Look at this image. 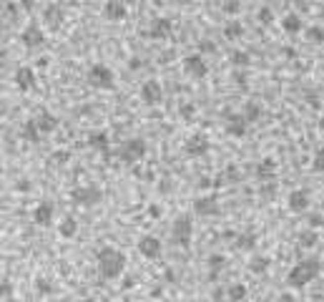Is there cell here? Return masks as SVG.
Returning a JSON list of instances; mask_svg holds the SVG:
<instances>
[{
  "label": "cell",
  "mask_w": 324,
  "mask_h": 302,
  "mask_svg": "<svg viewBox=\"0 0 324 302\" xmlns=\"http://www.w3.org/2000/svg\"><path fill=\"white\" fill-rule=\"evenodd\" d=\"M96 265L101 280H118L126 272V254L116 247H103L96 254Z\"/></svg>",
  "instance_id": "6da1fadb"
},
{
  "label": "cell",
  "mask_w": 324,
  "mask_h": 302,
  "mask_svg": "<svg viewBox=\"0 0 324 302\" xmlns=\"http://www.w3.org/2000/svg\"><path fill=\"white\" fill-rule=\"evenodd\" d=\"M319 272H322V262H319L317 257H304V259H299V262L289 270L287 285H289L292 290H302V287L312 285V282L319 277Z\"/></svg>",
  "instance_id": "7a4b0ae2"
},
{
  "label": "cell",
  "mask_w": 324,
  "mask_h": 302,
  "mask_svg": "<svg viewBox=\"0 0 324 302\" xmlns=\"http://www.w3.org/2000/svg\"><path fill=\"white\" fill-rule=\"evenodd\" d=\"M171 239L176 247H184L189 249L191 247V239H194V219L191 214H179L171 224Z\"/></svg>",
  "instance_id": "3957f363"
},
{
  "label": "cell",
  "mask_w": 324,
  "mask_h": 302,
  "mask_svg": "<svg viewBox=\"0 0 324 302\" xmlns=\"http://www.w3.org/2000/svg\"><path fill=\"white\" fill-rule=\"evenodd\" d=\"M70 202H73L75 207H86V209L98 207V204L103 202V189H101V186H96V184L75 186V189L70 192Z\"/></svg>",
  "instance_id": "277c9868"
},
{
  "label": "cell",
  "mask_w": 324,
  "mask_h": 302,
  "mask_svg": "<svg viewBox=\"0 0 324 302\" xmlns=\"http://www.w3.org/2000/svg\"><path fill=\"white\" fill-rule=\"evenodd\" d=\"M146 151H148V144H146V139H141V136H133L129 141H124V146L118 149V159L124 161V164H138V161H143L146 159Z\"/></svg>",
  "instance_id": "5b68a950"
},
{
  "label": "cell",
  "mask_w": 324,
  "mask_h": 302,
  "mask_svg": "<svg viewBox=\"0 0 324 302\" xmlns=\"http://www.w3.org/2000/svg\"><path fill=\"white\" fill-rule=\"evenodd\" d=\"M88 83L98 91H111L116 86V73L106 63H93L88 68Z\"/></svg>",
  "instance_id": "8992f818"
},
{
  "label": "cell",
  "mask_w": 324,
  "mask_h": 302,
  "mask_svg": "<svg viewBox=\"0 0 324 302\" xmlns=\"http://www.w3.org/2000/svg\"><path fill=\"white\" fill-rule=\"evenodd\" d=\"M211 149V141H209V136L204 134V131H194V134H189L186 136V141H184V154L186 156H191V159H201V156H206Z\"/></svg>",
  "instance_id": "52a82bcc"
},
{
  "label": "cell",
  "mask_w": 324,
  "mask_h": 302,
  "mask_svg": "<svg viewBox=\"0 0 324 302\" xmlns=\"http://www.w3.org/2000/svg\"><path fill=\"white\" fill-rule=\"evenodd\" d=\"M247 129H249V121L241 111H231L224 116V131L234 139H244L247 136Z\"/></svg>",
  "instance_id": "ba28073f"
},
{
  "label": "cell",
  "mask_w": 324,
  "mask_h": 302,
  "mask_svg": "<svg viewBox=\"0 0 324 302\" xmlns=\"http://www.w3.org/2000/svg\"><path fill=\"white\" fill-rule=\"evenodd\" d=\"M184 73L194 81H204L209 76V66H206V58L204 53H191L184 58Z\"/></svg>",
  "instance_id": "9c48e42d"
},
{
  "label": "cell",
  "mask_w": 324,
  "mask_h": 302,
  "mask_svg": "<svg viewBox=\"0 0 324 302\" xmlns=\"http://www.w3.org/2000/svg\"><path fill=\"white\" fill-rule=\"evenodd\" d=\"M136 249H138V254H141L143 259H158L161 252H164V244H161L158 237H153V234H143V237L136 242Z\"/></svg>",
  "instance_id": "30bf717a"
},
{
  "label": "cell",
  "mask_w": 324,
  "mask_h": 302,
  "mask_svg": "<svg viewBox=\"0 0 324 302\" xmlns=\"http://www.w3.org/2000/svg\"><path fill=\"white\" fill-rule=\"evenodd\" d=\"M194 212L198 217H219L221 214V204L216 194H201L194 199Z\"/></svg>",
  "instance_id": "8fae6325"
},
{
  "label": "cell",
  "mask_w": 324,
  "mask_h": 302,
  "mask_svg": "<svg viewBox=\"0 0 324 302\" xmlns=\"http://www.w3.org/2000/svg\"><path fill=\"white\" fill-rule=\"evenodd\" d=\"M287 207H289L292 214H307L309 207H312V194L307 189H294L287 197Z\"/></svg>",
  "instance_id": "7c38bea8"
},
{
  "label": "cell",
  "mask_w": 324,
  "mask_h": 302,
  "mask_svg": "<svg viewBox=\"0 0 324 302\" xmlns=\"http://www.w3.org/2000/svg\"><path fill=\"white\" fill-rule=\"evenodd\" d=\"M138 96H141V101H143L146 106H156V103H161V98H164V86H161L156 78H151V81H146V83L141 86Z\"/></svg>",
  "instance_id": "4fadbf2b"
},
{
  "label": "cell",
  "mask_w": 324,
  "mask_h": 302,
  "mask_svg": "<svg viewBox=\"0 0 324 302\" xmlns=\"http://www.w3.org/2000/svg\"><path fill=\"white\" fill-rule=\"evenodd\" d=\"M13 81H15V86H18V91H23V93H30V91H35V86H38V76L35 71L30 68V66H20L15 76H13Z\"/></svg>",
  "instance_id": "5bb4252c"
},
{
  "label": "cell",
  "mask_w": 324,
  "mask_h": 302,
  "mask_svg": "<svg viewBox=\"0 0 324 302\" xmlns=\"http://www.w3.org/2000/svg\"><path fill=\"white\" fill-rule=\"evenodd\" d=\"M171 30H174V23L169 20V18H153L151 20V25H148V38H153V41H166L169 35H171Z\"/></svg>",
  "instance_id": "9a60e30c"
},
{
  "label": "cell",
  "mask_w": 324,
  "mask_h": 302,
  "mask_svg": "<svg viewBox=\"0 0 324 302\" xmlns=\"http://www.w3.org/2000/svg\"><path fill=\"white\" fill-rule=\"evenodd\" d=\"M53 217H56L53 202H38V204H35V209H33V222L38 226H51L53 224Z\"/></svg>",
  "instance_id": "2e32d148"
},
{
  "label": "cell",
  "mask_w": 324,
  "mask_h": 302,
  "mask_svg": "<svg viewBox=\"0 0 324 302\" xmlns=\"http://www.w3.org/2000/svg\"><path fill=\"white\" fill-rule=\"evenodd\" d=\"M20 41H23V46H25L28 51H35V48L46 46V33H43L38 25H28V28L23 30Z\"/></svg>",
  "instance_id": "e0dca14e"
},
{
  "label": "cell",
  "mask_w": 324,
  "mask_h": 302,
  "mask_svg": "<svg viewBox=\"0 0 324 302\" xmlns=\"http://www.w3.org/2000/svg\"><path fill=\"white\" fill-rule=\"evenodd\" d=\"M103 15H106V20H111V23H121V20H126V15H129V5H126L124 0H108V3L103 5Z\"/></svg>",
  "instance_id": "ac0fdd59"
},
{
  "label": "cell",
  "mask_w": 324,
  "mask_h": 302,
  "mask_svg": "<svg viewBox=\"0 0 324 302\" xmlns=\"http://www.w3.org/2000/svg\"><path fill=\"white\" fill-rule=\"evenodd\" d=\"M86 144L91 146L93 151H98L101 156H108V149H111V139H108V134L103 131V129H96V131H91L88 134V139H86Z\"/></svg>",
  "instance_id": "d6986e66"
},
{
  "label": "cell",
  "mask_w": 324,
  "mask_h": 302,
  "mask_svg": "<svg viewBox=\"0 0 324 302\" xmlns=\"http://www.w3.org/2000/svg\"><path fill=\"white\" fill-rule=\"evenodd\" d=\"M249 272L254 275V277H264L269 270H271V257H266V254H259V252H254L252 257H249Z\"/></svg>",
  "instance_id": "ffe728a7"
},
{
  "label": "cell",
  "mask_w": 324,
  "mask_h": 302,
  "mask_svg": "<svg viewBox=\"0 0 324 302\" xmlns=\"http://www.w3.org/2000/svg\"><path fill=\"white\" fill-rule=\"evenodd\" d=\"M257 244H259V237H257V232H239L236 237H234V247L239 249V252H257Z\"/></svg>",
  "instance_id": "44dd1931"
},
{
  "label": "cell",
  "mask_w": 324,
  "mask_h": 302,
  "mask_svg": "<svg viewBox=\"0 0 324 302\" xmlns=\"http://www.w3.org/2000/svg\"><path fill=\"white\" fill-rule=\"evenodd\" d=\"M276 169H279V164H276L274 156L261 159L259 164H257V179H259V181H271V179H276Z\"/></svg>",
  "instance_id": "7402d4cb"
},
{
  "label": "cell",
  "mask_w": 324,
  "mask_h": 302,
  "mask_svg": "<svg viewBox=\"0 0 324 302\" xmlns=\"http://www.w3.org/2000/svg\"><path fill=\"white\" fill-rule=\"evenodd\" d=\"M226 267H229V259H226L224 252H211V254L206 257V272L211 275V280H214L219 272H224Z\"/></svg>",
  "instance_id": "603a6c76"
},
{
  "label": "cell",
  "mask_w": 324,
  "mask_h": 302,
  "mask_svg": "<svg viewBox=\"0 0 324 302\" xmlns=\"http://www.w3.org/2000/svg\"><path fill=\"white\" fill-rule=\"evenodd\" d=\"M33 119H35L38 129L43 131V136H46V134H53V131L58 129V116H56V114H51V111H38Z\"/></svg>",
  "instance_id": "cb8c5ba5"
},
{
  "label": "cell",
  "mask_w": 324,
  "mask_h": 302,
  "mask_svg": "<svg viewBox=\"0 0 324 302\" xmlns=\"http://www.w3.org/2000/svg\"><path fill=\"white\" fill-rule=\"evenodd\" d=\"M317 244H319V232H317V229L307 226V229H302V232L297 234V247H299V249H314Z\"/></svg>",
  "instance_id": "d4e9b609"
},
{
  "label": "cell",
  "mask_w": 324,
  "mask_h": 302,
  "mask_svg": "<svg viewBox=\"0 0 324 302\" xmlns=\"http://www.w3.org/2000/svg\"><path fill=\"white\" fill-rule=\"evenodd\" d=\"M281 28H284V33L297 35L299 30H304V20H302L299 13H287V15L281 18Z\"/></svg>",
  "instance_id": "484cf974"
},
{
  "label": "cell",
  "mask_w": 324,
  "mask_h": 302,
  "mask_svg": "<svg viewBox=\"0 0 324 302\" xmlns=\"http://www.w3.org/2000/svg\"><path fill=\"white\" fill-rule=\"evenodd\" d=\"M20 136H23L28 144H40V139H43V131L38 129L35 119H28V121L23 124V129H20Z\"/></svg>",
  "instance_id": "4316f807"
},
{
  "label": "cell",
  "mask_w": 324,
  "mask_h": 302,
  "mask_svg": "<svg viewBox=\"0 0 324 302\" xmlns=\"http://www.w3.org/2000/svg\"><path fill=\"white\" fill-rule=\"evenodd\" d=\"M75 234H78V219L73 214H65L61 219V224H58V237L61 239H73Z\"/></svg>",
  "instance_id": "83f0119b"
},
{
  "label": "cell",
  "mask_w": 324,
  "mask_h": 302,
  "mask_svg": "<svg viewBox=\"0 0 324 302\" xmlns=\"http://www.w3.org/2000/svg\"><path fill=\"white\" fill-rule=\"evenodd\" d=\"M43 18H46V25H48V28H58L65 20V10L61 5H48L46 13H43Z\"/></svg>",
  "instance_id": "f1b7e54d"
},
{
  "label": "cell",
  "mask_w": 324,
  "mask_h": 302,
  "mask_svg": "<svg viewBox=\"0 0 324 302\" xmlns=\"http://www.w3.org/2000/svg\"><path fill=\"white\" fill-rule=\"evenodd\" d=\"M247 295H249V287H247L244 282H231V285L226 287V300L229 302H244Z\"/></svg>",
  "instance_id": "f546056e"
},
{
  "label": "cell",
  "mask_w": 324,
  "mask_h": 302,
  "mask_svg": "<svg viewBox=\"0 0 324 302\" xmlns=\"http://www.w3.org/2000/svg\"><path fill=\"white\" fill-rule=\"evenodd\" d=\"M241 114L247 116V121H249V124H257V121L261 119V114H264V108H261L259 101H247V103H244V108H241Z\"/></svg>",
  "instance_id": "4dcf8cb0"
},
{
  "label": "cell",
  "mask_w": 324,
  "mask_h": 302,
  "mask_svg": "<svg viewBox=\"0 0 324 302\" xmlns=\"http://www.w3.org/2000/svg\"><path fill=\"white\" fill-rule=\"evenodd\" d=\"M229 63H231L234 68H249V66H252V53H249V51H231Z\"/></svg>",
  "instance_id": "1f68e13d"
},
{
  "label": "cell",
  "mask_w": 324,
  "mask_h": 302,
  "mask_svg": "<svg viewBox=\"0 0 324 302\" xmlns=\"http://www.w3.org/2000/svg\"><path fill=\"white\" fill-rule=\"evenodd\" d=\"M241 35H244V25H241V23L231 20V23L224 25V38H226V41H236V38H241Z\"/></svg>",
  "instance_id": "d6a6232c"
},
{
  "label": "cell",
  "mask_w": 324,
  "mask_h": 302,
  "mask_svg": "<svg viewBox=\"0 0 324 302\" xmlns=\"http://www.w3.org/2000/svg\"><path fill=\"white\" fill-rule=\"evenodd\" d=\"M239 179H241V174H239V169H236L234 164H229V166L224 169V174L219 176V181H216V184H236Z\"/></svg>",
  "instance_id": "836d02e7"
},
{
  "label": "cell",
  "mask_w": 324,
  "mask_h": 302,
  "mask_svg": "<svg viewBox=\"0 0 324 302\" xmlns=\"http://www.w3.org/2000/svg\"><path fill=\"white\" fill-rule=\"evenodd\" d=\"M307 41L314 43V46H322L324 43V28L322 25H312V28H307Z\"/></svg>",
  "instance_id": "e575fe53"
},
{
  "label": "cell",
  "mask_w": 324,
  "mask_h": 302,
  "mask_svg": "<svg viewBox=\"0 0 324 302\" xmlns=\"http://www.w3.org/2000/svg\"><path fill=\"white\" fill-rule=\"evenodd\" d=\"M35 292H38L40 297L53 295V282H51V280H46V277H35Z\"/></svg>",
  "instance_id": "d590c367"
},
{
  "label": "cell",
  "mask_w": 324,
  "mask_h": 302,
  "mask_svg": "<svg viewBox=\"0 0 324 302\" xmlns=\"http://www.w3.org/2000/svg\"><path fill=\"white\" fill-rule=\"evenodd\" d=\"M312 171H314V174H324V146L314 151V159H312Z\"/></svg>",
  "instance_id": "8d00e7d4"
},
{
  "label": "cell",
  "mask_w": 324,
  "mask_h": 302,
  "mask_svg": "<svg viewBox=\"0 0 324 302\" xmlns=\"http://www.w3.org/2000/svg\"><path fill=\"white\" fill-rule=\"evenodd\" d=\"M179 116H181V121H194L196 106L194 103H181V106H179Z\"/></svg>",
  "instance_id": "74e56055"
},
{
  "label": "cell",
  "mask_w": 324,
  "mask_h": 302,
  "mask_svg": "<svg viewBox=\"0 0 324 302\" xmlns=\"http://www.w3.org/2000/svg\"><path fill=\"white\" fill-rule=\"evenodd\" d=\"M261 197H264V199H274V197H276V181H274V179L266 181V184H261Z\"/></svg>",
  "instance_id": "f35d334b"
},
{
  "label": "cell",
  "mask_w": 324,
  "mask_h": 302,
  "mask_svg": "<svg viewBox=\"0 0 324 302\" xmlns=\"http://www.w3.org/2000/svg\"><path fill=\"white\" fill-rule=\"evenodd\" d=\"M257 18H259V23H261V25H269V23L274 20V10H271V8H259Z\"/></svg>",
  "instance_id": "ab89813d"
},
{
  "label": "cell",
  "mask_w": 324,
  "mask_h": 302,
  "mask_svg": "<svg viewBox=\"0 0 324 302\" xmlns=\"http://www.w3.org/2000/svg\"><path fill=\"white\" fill-rule=\"evenodd\" d=\"M216 51V43L211 38H201L198 41V53H214Z\"/></svg>",
  "instance_id": "60d3db41"
},
{
  "label": "cell",
  "mask_w": 324,
  "mask_h": 302,
  "mask_svg": "<svg viewBox=\"0 0 324 302\" xmlns=\"http://www.w3.org/2000/svg\"><path fill=\"white\" fill-rule=\"evenodd\" d=\"M0 295H3V300H8V297L13 295V282H10V277H3V280H0Z\"/></svg>",
  "instance_id": "b9f144b4"
},
{
  "label": "cell",
  "mask_w": 324,
  "mask_h": 302,
  "mask_svg": "<svg viewBox=\"0 0 324 302\" xmlns=\"http://www.w3.org/2000/svg\"><path fill=\"white\" fill-rule=\"evenodd\" d=\"M307 224L312 226V229H319V226H324V214H319V212H312V214L307 217Z\"/></svg>",
  "instance_id": "7bdbcfd3"
},
{
  "label": "cell",
  "mask_w": 324,
  "mask_h": 302,
  "mask_svg": "<svg viewBox=\"0 0 324 302\" xmlns=\"http://www.w3.org/2000/svg\"><path fill=\"white\" fill-rule=\"evenodd\" d=\"M239 10H241V3H239V0H226V3H224V13L236 15Z\"/></svg>",
  "instance_id": "ee69618b"
},
{
  "label": "cell",
  "mask_w": 324,
  "mask_h": 302,
  "mask_svg": "<svg viewBox=\"0 0 324 302\" xmlns=\"http://www.w3.org/2000/svg\"><path fill=\"white\" fill-rule=\"evenodd\" d=\"M234 81H236L239 86H244V88H247L249 78H247V73H244V68H236V71H234Z\"/></svg>",
  "instance_id": "f6af8a7d"
},
{
  "label": "cell",
  "mask_w": 324,
  "mask_h": 302,
  "mask_svg": "<svg viewBox=\"0 0 324 302\" xmlns=\"http://www.w3.org/2000/svg\"><path fill=\"white\" fill-rule=\"evenodd\" d=\"M68 159H70V154H68V151H56V154L51 156V161H53V164H65Z\"/></svg>",
  "instance_id": "bcb514c9"
},
{
  "label": "cell",
  "mask_w": 324,
  "mask_h": 302,
  "mask_svg": "<svg viewBox=\"0 0 324 302\" xmlns=\"http://www.w3.org/2000/svg\"><path fill=\"white\" fill-rule=\"evenodd\" d=\"M148 217L151 219H161V207L158 204H148Z\"/></svg>",
  "instance_id": "7dc6e473"
},
{
  "label": "cell",
  "mask_w": 324,
  "mask_h": 302,
  "mask_svg": "<svg viewBox=\"0 0 324 302\" xmlns=\"http://www.w3.org/2000/svg\"><path fill=\"white\" fill-rule=\"evenodd\" d=\"M141 66H143V61H141V58H131V61H129V68H131V71H138Z\"/></svg>",
  "instance_id": "c3c4849f"
},
{
  "label": "cell",
  "mask_w": 324,
  "mask_h": 302,
  "mask_svg": "<svg viewBox=\"0 0 324 302\" xmlns=\"http://www.w3.org/2000/svg\"><path fill=\"white\" fill-rule=\"evenodd\" d=\"M276 302H297V300H294V295H292V292H281V295L276 297Z\"/></svg>",
  "instance_id": "681fc988"
},
{
  "label": "cell",
  "mask_w": 324,
  "mask_h": 302,
  "mask_svg": "<svg viewBox=\"0 0 324 302\" xmlns=\"http://www.w3.org/2000/svg\"><path fill=\"white\" fill-rule=\"evenodd\" d=\"M48 63H51L48 56H40V58H38V68H48Z\"/></svg>",
  "instance_id": "f907efd6"
},
{
  "label": "cell",
  "mask_w": 324,
  "mask_h": 302,
  "mask_svg": "<svg viewBox=\"0 0 324 302\" xmlns=\"http://www.w3.org/2000/svg\"><path fill=\"white\" fill-rule=\"evenodd\" d=\"M224 297H226V290H221V287H219V290H214V302L224 300Z\"/></svg>",
  "instance_id": "816d5d0a"
},
{
  "label": "cell",
  "mask_w": 324,
  "mask_h": 302,
  "mask_svg": "<svg viewBox=\"0 0 324 302\" xmlns=\"http://www.w3.org/2000/svg\"><path fill=\"white\" fill-rule=\"evenodd\" d=\"M20 5H23V10H25V13H30V10H33V0H20Z\"/></svg>",
  "instance_id": "f5cc1de1"
},
{
  "label": "cell",
  "mask_w": 324,
  "mask_h": 302,
  "mask_svg": "<svg viewBox=\"0 0 324 302\" xmlns=\"http://www.w3.org/2000/svg\"><path fill=\"white\" fill-rule=\"evenodd\" d=\"M18 189H20V192H28V189H30V181H18Z\"/></svg>",
  "instance_id": "db71d44e"
},
{
  "label": "cell",
  "mask_w": 324,
  "mask_h": 302,
  "mask_svg": "<svg viewBox=\"0 0 324 302\" xmlns=\"http://www.w3.org/2000/svg\"><path fill=\"white\" fill-rule=\"evenodd\" d=\"M317 129H319V131H324V116H319V121H317Z\"/></svg>",
  "instance_id": "11a10c76"
},
{
  "label": "cell",
  "mask_w": 324,
  "mask_h": 302,
  "mask_svg": "<svg viewBox=\"0 0 324 302\" xmlns=\"http://www.w3.org/2000/svg\"><path fill=\"white\" fill-rule=\"evenodd\" d=\"M80 302H98L96 297H86V300H80Z\"/></svg>",
  "instance_id": "9f6ffc18"
},
{
  "label": "cell",
  "mask_w": 324,
  "mask_h": 302,
  "mask_svg": "<svg viewBox=\"0 0 324 302\" xmlns=\"http://www.w3.org/2000/svg\"><path fill=\"white\" fill-rule=\"evenodd\" d=\"M198 302H214V300H198Z\"/></svg>",
  "instance_id": "6f0895ef"
}]
</instances>
